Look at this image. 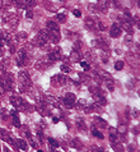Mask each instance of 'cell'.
Returning <instances> with one entry per match:
<instances>
[{
	"mask_svg": "<svg viewBox=\"0 0 140 152\" xmlns=\"http://www.w3.org/2000/svg\"><path fill=\"white\" fill-rule=\"evenodd\" d=\"M46 31H47L49 35V40H51L54 44H57L59 40H60V29L56 22L54 20H49L47 24H46Z\"/></svg>",
	"mask_w": 140,
	"mask_h": 152,
	"instance_id": "obj_1",
	"label": "cell"
},
{
	"mask_svg": "<svg viewBox=\"0 0 140 152\" xmlns=\"http://www.w3.org/2000/svg\"><path fill=\"white\" fill-rule=\"evenodd\" d=\"M47 41H49L47 31H46V29H42V31H40L35 36V39H33V41H32V45L37 46V48H42V46H45L46 44H47Z\"/></svg>",
	"mask_w": 140,
	"mask_h": 152,
	"instance_id": "obj_2",
	"label": "cell"
},
{
	"mask_svg": "<svg viewBox=\"0 0 140 152\" xmlns=\"http://www.w3.org/2000/svg\"><path fill=\"white\" fill-rule=\"evenodd\" d=\"M18 78H19V82H20V92L25 91L28 87H31V77L27 72H19L18 74Z\"/></svg>",
	"mask_w": 140,
	"mask_h": 152,
	"instance_id": "obj_3",
	"label": "cell"
},
{
	"mask_svg": "<svg viewBox=\"0 0 140 152\" xmlns=\"http://www.w3.org/2000/svg\"><path fill=\"white\" fill-rule=\"evenodd\" d=\"M10 102L12 105L14 106L15 109H18V110H27V102L23 101L20 97H17V96H12L10 97Z\"/></svg>",
	"mask_w": 140,
	"mask_h": 152,
	"instance_id": "obj_4",
	"label": "cell"
},
{
	"mask_svg": "<svg viewBox=\"0 0 140 152\" xmlns=\"http://www.w3.org/2000/svg\"><path fill=\"white\" fill-rule=\"evenodd\" d=\"M28 61V54L24 49H20L18 53H17V65L18 66H23L27 64Z\"/></svg>",
	"mask_w": 140,
	"mask_h": 152,
	"instance_id": "obj_5",
	"label": "cell"
},
{
	"mask_svg": "<svg viewBox=\"0 0 140 152\" xmlns=\"http://www.w3.org/2000/svg\"><path fill=\"white\" fill-rule=\"evenodd\" d=\"M118 20H120V24H121V28H124L126 32L129 33H133V20L126 18V17H118Z\"/></svg>",
	"mask_w": 140,
	"mask_h": 152,
	"instance_id": "obj_6",
	"label": "cell"
},
{
	"mask_svg": "<svg viewBox=\"0 0 140 152\" xmlns=\"http://www.w3.org/2000/svg\"><path fill=\"white\" fill-rule=\"evenodd\" d=\"M75 101H76V97H75L74 94H71V92H67V94L64 96V99H62V102H64V105H65L66 107H73Z\"/></svg>",
	"mask_w": 140,
	"mask_h": 152,
	"instance_id": "obj_7",
	"label": "cell"
},
{
	"mask_svg": "<svg viewBox=\"0 0 140 152\" xmlns=\"http://www.w3.org/2000/svg\"><path fill=\"white\" fill-rule=\"evenodd\" d=\"M47 59L51 61V63H54V61H59V60H61L62 59V53H61V49L60 48H56L54 50V51H51L49 55H47Z\"/></svg>",
	"mask_w": 140,
	"mask_h": 152,
	"instance_id": "obj_8",
	"label": "cell"
},
{
	"mask_svg": "<svg viewBox=\"0 0 140 152\" xmlns=\"http://www.w3.org/2000/svg\"><path fill=\"white\" fill-rule=\"evenodd\" d=\"M121 32H122V28L120 27V24L115 23L113 26L111 27V32H110V35H111V37H113V39H117V37L121 36Z\"/></svg>",
	"mask_w": 140,
	"mask_h": 152,
	"instance_id": "obj_9",
	"label": "cell"
},
{
	"mask_svg": "<svg viewBox=\"0 0 140 152\" xmlns=\"http://www.w3.org/2000/svg\"><path fill=\"white\" fill-rule=\"evenodd\" d=\"M65 82H66V78L64 77L62 74L55 75V77L51 79V83H54V86H56V87H59V86H64V84H65Z\"/></svg>",
	"mask_w": 140,
	"mask_h": 152,
	"instance_id": "obj_10",
	"label": "cell"
},
{
	"mask_svg": "<svg viewBox=\"0 0 140 152\" xmlns=\"http://www.w3.org/2000/svg\"><path fill=\"white\" fill-rule=\"evenodd\" d=\"M9 115L13 118V125L17 126V128H19V126H20V120H19L18 111H17V110H12V111L9 113Z\"/></svg>",
	"mask_w": 140,
	"mask_h": 152,
	"instance_id": "obj_11",
	"label": "cell"
},
{
	"mask_svg": "<svg viewBox=\"0 0 140 152\" xmlns=\"http://www.w3.org/2000/svg\"><path fill=\"white\" fill-rule=\"evenodd\" d=\"M97 7H98V9L101 10V12H104L108 9V7H110V1L108 0H98L97 1Z\"/></svg>",
	"mask_w": 140,
	"mask_h": 152,
	"instance_id": "obj_12",
	"label": "cell"
},
{
	"mask_svg": "<svg viewBox=\"0 0 140 152\" xmlns=\"http://www.w3.org/2000/svg\"><path fill=\"white\" fill-rule=\"evenodd\" d=\"M70 59L73 61H79L80 59H82V54H80L79 50H73V53H71V55H70Z\"/></svg>",
	"mask_w": 140,
	"mask_h": 152,
	"instance_id": "obj_13",
	"label": "cell"
},
{
	"mask_svg": "<svg viewBox=\"0 0 140 152\" xmlns=\"http://www.w3.org/2000/svg\"><path fill=\"white\" fill-rule=\"evenodd\" d=\"M15 143H18V147L20 150H23V151H27L28 150V145H27V142L25 141H23V139H17L15 141Z\"/></svg>",
	"mask_w": 140,
	"mask_h": 152,
	"instance_id": "obj_14",
	"label": "cell"
},
{
	"mask_svg": "<svg viewBox=\"0 0 140 152\" xmlns=\"http://www.w3.org/2000/svg\"><path fill=\"white\" fill-rule=\"evenodd\" d=\"M96 23H97V22H94V20H93L92 18H87V19H86V26H87L89 29H92V31L96 28Z\"/></svg>",
	"mask_w": 140,
	"mask_h": 152,
	"instance_id": "obj_15",
	"label": "cell"
},
{
	"mask_svg": "<svg viewBox=\"0 0 140 152\" xmlns=\"http://www.w3.org/2000/svg\"><path fill=\"white\" fill-rule=\"evenodd\" d=\"M14 4H15L17 8H19V9H28V7L24 4L23 0H15Z\"/></svg>",
	"mask_w": 140,
	"mask_h": 152,
	"instance_id": "obj_16",
	"label": "cell"
},
{
	"mask_svg": "<svg viewBox=\"0 0 140 152\" xmlns=\"http://www.w3.org/2000/svg\"><path fill=\"white\" fill-rule=\"evenodd\" d=\"M92 134H93L94 137L99 138V139H103V134H102V133L99 132V130L96 128V126H93V128H92Z\"/></svg>",
	"mask_w": 140,
	"mask_h": 152,
	"instance_id": "obj_17",
	"label": "cell"
},
{
	"mask_svg": "<svg viewBox=\"0 0 140 152\" xmlns=\"http://www.w3.org/2000/svg\"><path fill=\"white\" fill-rule=\"evenodd\" d=\"M27 37H28L27 33L22 32V33H19V35L17 36V40H18V42H25V41H27Z\"/></svg>",
	"mask_w": 140,
	"mask_h": 152,
	"instance_id": "obj_18",
	"label": "cell"
},
{
	"mask_svg": "<svg viewBox=\"0 0 140 152\" xmlns=\"http://www.w3.org/2000/svg\"><path fill=\"white\" fill-rule=\"evenodd\" d=\"M49 145L51 146V148L55 150V148H57L59 147V142L56 141V139H54V138H49Z\"/></svg>",
	"mask_w": 140,
	"mask_h": 152,
	"instance_id": "obj_19",
	"label": "cell"
},
{
	"mask_svg": "<svg viewBox=\"0 0 140 152\" xmlns=\"http://www.w3.org/2000/svg\"><path fill=\"white\" fill-rule=\"evenodd\" d=\"M56 18L59 22H61V23H65L66 22V13H59L56 15Z\"/></svg>",
	"mask_w": 140,
	"mask_h": 152,
	"instance_id": "obj_20",
	"label": "cell"
},
{
	"mask_svg": "<svg viewBox=\"0 0 140 152\" xmlns=\"http://www.w3.org/2000/svg\"><path fill=\"white\" fill-rule=\"evenodd\" d=\"M124 65H125L124 61L118 60V61H116V64H115V69H116V70H121L122 68H124Z\"/></svg>",
	"mask_w": 140,
	"mask_h": 152,
	"instance_id": "obj_21",
	"label": "cell"
},
{
	"mask_svg": "<svg viewBox=\"0 0 140 152\" xmlns=\"http://www.w3.org/2000/svg\"><path fill=\"white\" fill-rule=\"evenodd\" d=\"M76 125L79 126L80 129H86V123H84V120L83 119H80V118H78V119H76Z\"/></svg>",
	"mask_w": 140,
	"mask_h": 152,
	"instance_id": "obj_22",
	"label": "cell"
},
{
	"mask_svg": "<svg viewBox=\"0 0 140 152\" xmlns=\"http://www.w3.org/2000/svg\"><path fill=\"white\" fill-rule=\"evenodd\" d=\"M23 1H24V4H25V5H27L28 8H29V7H35V5H36L35 0H23Z\"/></svg>",
	"mask_w": 140,
	"mask_h": 152,
	"instance_id": "obj_23",
	"label": "cell"
},
{
	"mask_svg": "<svg viewBox=\"0 0 140 152\" xmlns=\"http://www.w3.org/2000/svg\"><path fill=\"white\" fill-rule=\"evenodd\" d=\"M60 69H61V72L62 73H70V66H67V65H61L60 66Z\"/></svg>",
	"mask_w": 140,
	"mask_h": 152,
	"instance_id": "obj_24",
	"label": "cell"
},
{
	"mask_svg": "<svg viewBox=\"0 0 140 152\" xmlns=\"http://www.w3.org/2000/svg\"><path fill=\"white\" fill-rule=\"evenodd\" d=\"M106 84H107V87H108V90H110V91H113V88H115V84H113V82L111 81V79H108V81L106 82Z\"/></svg>",
	"mask_w": 140,
	"mask_h": 152,
	"instance_id": "obj_25",
	"label": "cell"
},
{
	"mask_svg": "<svg viewBox=\"0 0 140 152\" xmlns=\"http://www.w3.org/2000/svg\"><path fill=\"white\" fill-rule=\"evenodd\" d=\"M80 65H82V68H83L84 70H87V72L91 69V66H89V64H88L87 61H82V63H80Z\"/></svg>",
	"mask_w": 140,
	"mask_h": 152,
	"instance_id": "obj_26",
	"label": "cell"
},
{
	"mask_svg": "<svg viewBox=\"0 0 140 152\" xmlns=\"http://www.w3.org/2000/svg\"><path fill=\"white\" fill-rule=\"evenodd\" d=\"M4 44H5L4 41H0V56H3L4 53H5V49H4Z\"/></svg>",
	"mask_w": 140,
	"mask_h": 152,
	"instance_id": "obj_27",
	"label": "cell"
},
{
	"mask_svg": "<svg viewBox=\"0 0 140 152\" xmlns=\"http://www.w3.org/2000/svg\"><path fill=\"white\" fill-rule=\"evenodd\" d=\"M96 121H98V123H99V126H103V128H104L106 125H107V123H106L103 119H101V118H96Z\"/></svg>",
	"mask_w": 140,
	"mask_h": 152,
	"instance_id": "obj_28",
	"label": "cell"
},
{
	"mask_svg": "<svg viewBox=\"0 0 140 152\" xmlns=\"http://www.w3.org/2000/svg\"><path fill=\"white\" fill-rule=\"evenodd\" d=\"M7 64L5 63H4L3 60H0V70H1V73H4V72H7Z\"/></svg>",
	"mask_w": 140,
	"mask_h": 152,
	"instance_id": "obj_29",
	"label": "cell"
},
{
	"mask_svg": "<svg viewBox=\"0 0 140 152\" xmlns=\"http://www.w3.org/2000/svg\"><path fill=\"white\" fill-rule=\"evenodd\" d=\"M8 115H9V111L5 110V109H3V110H1V116H3V119H4V120L8 119Z\"/></svg>",
	"mask_w": 140,
	"mask_h": 152,
	"instance_id": "obj_30",
	"label": "cell"
},
{
	"mask_svg": "<svg viewBox=\"0 0 140 152\" xmlns=\"http://www.w3.org/2000/svg\"><path fill=\"white\" fill-rule=\"evenodd\" d=\"M96 24H97V26H98V28H99V31H104V29H106V26H104V24H103V23H102V22H99V20H98V22H97Z\"/></svg>",
	"mask_w": 140,
	"mask_h": 152,
	"instance_id": "obj_31",
	"label": "cell"
},
{
	"mask_svg": "<svg viewBox=\"0 0 140 152\" xmlns=\"http://www.w3.org/2000/svg\"><path fill=\"white\" fill-rule=\"evenodd\" d=\"M25 17H27L28 19H32V18H33V12H32V10H29V9H27V13H25Z\"/></svg>",
	"mask_w": 140,
	"mask_h": 152,
	"instance_id": "obj_32",
	"label": "cell"
},
{
	"mask_svg": "<svg viewBox=\"0 0 140 152\" xmlns=\"http://www.w3.org/2000/svg\"><path fill=\"white\" fill-rule=\"evenodd\" d=\"M5 31H3V29H0V41H4V39H5Z\"/></svg>",
	"mask_w": 140,
	"mask_h": 152,
	"instance_id": "obj_33",
	"label": "cell"
},
{
	"mask_svg": "<svg viewBox=\"0 0 140 152\" xmlns=\"http://www.w3.org/2000/svg\"><path fill=\"white\" fill-rule=\"evenodd\" d=\"M73 14H74L75 17H78V18H80V17H82V13H80V10H78V9H74V10H73Z\"/></svg>",
	"mask_w": 140,
	"mask_h": 152,
	"instance_id": "obj_34",
	"label": "cell"
},
{
	"mask_svg": "<svg viewBox=\"0 0 140 152\" xmlns=\"http://www.w3.org/2000/svg\"><path fill=\"white\" fill-rule=\"evenodd\" d=\"M4 94H5V88H4V86L1 84V82H0V96H3Z\"/></svg>",
	"mask_w": 140,
	"mask_h": 152,
	"instance_id": "obj_35",
	"label": "cell"
},
{
	"mask_svg": "<svg viewBox=\"0 0 140 152\" xmlns=\"http://www.w3.org/2000/svg\"><path fill=\"white\" fill-rule=\"evenodd\" d=\"M52 121H54V123H59V119H57V118H52Z\"/></svg>",
	"mask_w": 140,
	"mask_h": 152,
	"instance_id": "obj_36",
	"label": "cell"
},
{
	"mask_svg": "<svg viewBox=\"0 0 140 152\" xmlns=\"http://www.w3.org/2000/svg\"><path fill=\"white\" fill-rule=\"evenodd\" d=\"M12 1H13V3H14V1H15V0H12Z\"/></svg>",
	"mask_w": 140,
	"mask_h": 152,
	"instance_id": "obj_37",
	"label": "cell"
},
{
	"mask_svg": "<svg viewBox=\"0 0 140 152\" xmlns=\"http://www.w3.org/2000/svg\"><path fill=\"white\" fill-rule=\"evenodd\" d=\"M61 1H65V0H61Z\"/></svg>",
	"mask_w": 140,
	"mask_h": 152,
	"instance_id": "obj_38",
	"label": "cell"
}]
</instances>
